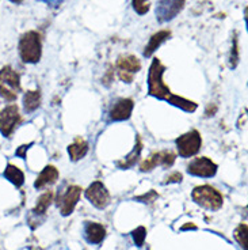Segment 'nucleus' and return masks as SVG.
Instances as JSON below:
<instances>
[{
    "instance_id": "obj_1",
    "label": "nucleus",
    "mask_w": 248,
    "mask_h": 250,
    "mask_svg": "<svg viewBox=\"0 0 248 250\" xmlns=\"http://www.w3.org/2000/svg\"><path fill=\"white\" fill-rule=\"evenodd\" d=\"M19 56L25 62L36 64L42 55V41L38 31L30 30L22 34L18 44Z\"/></svg>"
},
{
    "instance_id": "obj_2",
    "label": "nucleus",
    "mask_w": 248,
    "mask_h": 250,
    "mask_svg": "<svg viewBox=\"0 0 248 250\" xmlns=\"http://www.w3.org/2000/svg\"><path fill=\"white\" fill-rule=\"evenodd\" d=\"M166 71V67L161 64L159 59H153L152 64L149 67L148 72V94L155 97L157 100L167 101L171 97V90L163 82V74Z\"/></svg>"
},
{
    "instance_id": "obj_3",
    "label": "nucleus",
    "mask_w": 248,
    "mask_h": 250,
    "mask_svg": "<svg viewBox=\"0 0 248 250\" xmlns=\"http://www.w3.org/2000/svg\"><path fill=\"white\" fill-rule=\"evenodd\" d=\"M20 91V76L10 65L0 69V97L8 102L18 98Z\"/></svg>"
},
{
    "instance_id": "obj_4",
    "label": "nucleus",
    "mask_w": 248,
    "mask_h": 250,
    "mask_svg": "<svg viewBox=\"0 0 248 250\" xmlns=\"http://www.w3.org/2000/svg\"><path fill=\"white\" fill-rule=\"evenodd\" d=\"M191 197L195 204H198L206 209H210V211H217L224 204L223 194L210 185L194 188Z\"/></svg>"
},
{
    "instance_id": "obj_5",
    "label": "nucleus",
    "mask_w": 248,
    "mask_h": 250,
    "mask_svg": "<svg viewBox=\"0 0 248 250\" xmlns=\"http://www.w3.org/2000/svg\"><path fill=\"white\" fill-rule=\"evenodd\" d=\"M175 143H176V148H178V154L180 158H191L195 154H198V151L201 150L202 139L198 131L192 129L179 136L175 140Z\"/></svg>"
},
{
    "instance_id": "obj_6",
    "label": "nucleus",
    "mask_w": 248,
    "mask_h": 250,
    "mask_svg": "<svg viewBox=\"0 0 248 250\" xmlns=\"http://www.w3.org/2000/svg\"><path fill=\"white\" fill-rule=\"evenodd\" d=\"M119 79L124 83H132L133 75L141 69V62L133 55H121L115 62Z\"/></svg>"
},
{
    "instance_id": "obj_7",
    "label": "nucleus",
    "mask_w": 248,
    "mask_h": 250,
    "mask_svg": "<svg viewBox=\"0 0 248 250\" xmlns=\"http://www.w3.org/2000/svg\"><path fill=\"white\" fill-rule=\"evenodd\" d=\"M185 4L186 0H159L156 7V19L160 23L172 21L183 10Z\"/></svg>"
},
{
    "instance_id": "obj_8",
    "label": "nucleus",
    "mask_w": 248,
    "mask_h": 250,
    "mask_svg": "<svg viewBox=\"0 0 248 250\" xmlns=\"http://www.w3.org/2000/svg\"><path fill=\"white\" fill-rule=\"evenodd\" d=\"M19 123H20V114L17 105H8L3 110H0V132L3 136L10 138Z\"/></svg>"
},
{
    "instance_id": "obj_9",
    "label": "nucleus",
    "mask_w": 248,
    "mask_h": 250,
    "mask_svg": "<svg viewBox=\"0 0 248 250\" xmlns=\"http://www.w3.org/2000/svg\"><path fill=\"white\" fill-rule=\"evenodd\" d=\"M86 197L88 201L96 207L98 209H105L106 207L110 204V193L103 185V182L95 181L93 182L86 190Z\"/></svg>"
},
{
    "instance_id": "obj_10",
    "label": "nucleus",
    "mask_w": 248,
    "mask_h": 250,
    "mask_svg": "<svg viewBox=\"0 0 248 250\" xmlns=\"http://www.w3.org/2000/svg\"><path fill=\"white\" fill-rule=\"evenodd\" d=\"M81 196V188L77 185H71V187L61 194L58 196L57 200V207L60 208V212L62 216H69L75 211V207Z\"/></svg>"
},
{
    "instance_id": "obj_11",
    "label": "nucleus",
    "mask_w": 248,
    "mask_h": 250,
    "mask_svg": "<svg viewBox=\"0 0 248 250\" xmlns=\"http://www.w3.org/2000/svg\"><path fill=\"white\" fill-rule=\"evenodd\" d=\"M187 173L195 177H202V178H210L214 177L217 173V165L211 159L202 156V158H195L194 161L189 163L187 166Z\"/></svg>"
},
{
    "instance_id": "obj_12",
    "label": "nucleus",
    "mask_w": 248,
    "mask_h": 250,
    "mask_svg": "<svg viewBox=\"0 0 248 250\" xmlns=\"http://www.w3.org/2000/svg\"><path fill=\"white\" fill-rule=\"evenodd\" d=\"M175 154L172 151L164 150L159 151V152H155L152 155L149 156L148 159H145L141 165H140V170L141 171H151L153 170L156 166H164V167H171L175 163Z\"/></svg>"
},
{
    "instance_id": "obj_13",
    "label": "nucleus",
    "mask_w": 248,
    "mask_h": 250,
    "mask_svg": "<svg viewBox=\"0 0 248 250\" xmlns=\"http://www.w3.org/2000/svg\"><path fill=\"white\" fill-rule=\"evenodd\" d=\"M133 107H134L133 101L129 100V98H119L110 107V112H109L110 120L112 121H125V120H129L132 116V112H133Z\"/></svg>"
},
{
    "instance_id": "obj_14",
    "label": "nucleus",
    "mask_w": 248,
    "mask_h": 250,
    "mask_svg": "<svg viewBox=\"0 0 248 250\" xmlns=\"http://www.w3.org/2000/svg\"><path fill=\"white\" fill-rule=\"evenodd\" d=\"M53 197H55V193H53L52 190H48V192H45L44 194H41V196H39V199L37 200V206H36V208L30 211V218H29L30 227L33 226V223L41 225L42 219H39V218H41V216L45 218V213H46L48 208H49L50 204H52Z\"/></svg>"
},
{
    "instance_id": "obj_15",
    "label": "nucleus",
    "mask_w": 248,
    "mask_h": 250,
    "mask_svg": "<svg viewBox=\"0 0 248 250\" xmlns=\"http://www.w3.org/2000/svg\"><path fill=\"white\" fill-rule=\"evenodd\" d=\"M83 232H84V238L88 244L98 245L103 242V239L106 238V229L95 222H86Z\"/></svg>"
},
{
    "instance_id": "obj_16",
    "label": "nucleus",
    "mask_w": 248,
    "mask_h": 250,
    "mask_svg": "<svg viewBox=\"0 0 248 250\" xmlns=\"http://www.w3.org/2000/svg\"><path fill=\"white\" fill-rule=\"evenodd\" d=\"M170 37H171V31L170 30H160L157 31V33H155V34H152L151 38H149V42L147 44V46L144 48V57L152 56L156 52V49L160 48L161 45L164 44L167 40H170Z\"/></svg>"
},
{
    "instance_id": "obj_17",
    "label": "nucleus",
    "mask_w": 248,
    "mask_h": 250,
    "mask_svg": "<svg viewBox=\"0 0 248 250\" xmlns=\"http://www.w3.org/2000/svg\"><path fill=\"white\" fill-rule=\"evenodd\" d=\"M58 175H60L58 170L55 166L48 165V166H45V169L37 177V180L34 182V188L36 189H42V188L48 187V185H53L58 180Z\"/></svg>"
},
{
    "instance_id": "obj_18",
    "label": "nucleus",
    "mask_w": 248,
    "mask_h": 250,
    "mask_svg": "<svg viewBox=\"0 0 248 250\" xmlns=\"http://www.w3.org/2000/svg\"><path fill=\"white\" fill-rule=\"evenodd\" d=\"M87 152L88 143L86 140H83V139L80 138H77L74 143L68 146V154L74 162H77V161L83 159L84 156L87 155Z\"/></svg>"
},
{
    "instance_id": "obj_19",
    "label": "nucleus",
    "mask_w": 248,
    "mask_h": 250,
    "mask_svg": "<svg viewBox=\"0 0 248 250\" xmlns=\"http://www.w3.org/2000/svg\"><path fill=\"white\" fill-rule=\"evenodd\" d=\"M141 151H143V143H141L140 138H137L136 146H134L133 151H132L131 154L125 158L124 161H119V162H117V166L119 167V169H122V170L129 169V167H132V166H134L137 161H138L140 155H141Z\"/></svg>"
},
{
    "instance_id": "obj_20",
    "label": "nucleus",
    "mask_w": 248,
    "mask_h": 250,
    "mask_svg": "<svg viewBox=\"0 0 248 250\" xmlns=\"http://www.w3.org/2000/svg\"><path fill=\"white\" fill-rule=\"evenodd\" d=\"M3 175L17 188H20L25 184V174L22 173V170L18 169L17 166H14L11 163L7 165V167L6 170H4Z\"/></svg>"
},
{
    "instance_id": "obj_21",
    "label": "nucleus",
    "mask_w": 248,
    "mask_h": 250,
    "mask_svg": "<svg viewBox=\"0 0 248 250\" xmlns=\"http://www.w3.org/2000/svg\"><path fill=\"white\" fill-rule=\"evenodd\" d=\"M41 105V93L37 91H27L23 95V109L26 113L34 112Z\"/></svg>"
},
{
    "instance_id": "obj_22",
    "label": "nucleus",
    "mask_w": 248,
    "mask_h": 250,
    "mask_svg": "<svg viewBox=\"0 0 248 250\" xmlns=\"http://www.w3.org/2000/svg\"><path fill=\"white\" fill-rule=\"evenodd\" d=\"M168 104H171V105H174V106L179 107L182 110H185V112H195L197 110V104L195 102H192V101H189L186 98H182L179 95H174V94H171V97L167 100Z\"/></svg>"
},
{
    "instance_id": "obj_23",
    "label": "nucleus",
    "mask_w": 248,
    "mask_h": 250,
    "mask_svg": "<svg viewBox=\"0 0 248 250\" xmlns=\"http://www.w3.org/2000/svg\"><path fill=\"white\" fill-rule=\"evenodd\" d=\"M248 227L246 223H242V225L239 226L237 229L233 232V235H235V239L237 241V244L242 246L244 250H248Z\"/></svg>"
},
{
    "instance_id": "obj_24",
    "label": "nucleus",
    "mask_w": 248,
    "mask_h": 250,
    "mask_svg": "<svg viewBox=\"0 0 248 250\" xmlns=\"http://www.w3.org/2000/svg\"><path fill=\"white\" fill-rule=\"evenodd\" d=\"M237 62H239V44H237V33H235V37L232 40V49H230L229 56L230 68H236Z\"/></svg>"
},
{
    "instance_id": "obj_25",
    "label": "nucleus",
    "mask_w": 248,
    "mask_h": 250,
    "mask_svg": "<svg viewBox=\"0 0 248 250\" xmlns=\"http://www.w3.org/2000/svg\"><path fill=\"white\" fill-rule=\"evenodd\" d=\"M132 6L138 15H145L151 8V3L149 0H132Z\"/></svg>"
},
{
    "instance_id": "obj_26",
    "label": "nucleus",
    "mask_w": 248,
    "mask_h": 250,
    "mask_svg": "<svg viewBox=\"0 0 248 250\" xmlns=\"http://www.w3.org/2000/svg\"><path fill=\"white\" fill-rule=\"evenodd\" d=\"M132 237H133L134 244H136L138 248H141L144 245V241H145V237H147V230H145V227H143V226L137 227L136 230L132 231Z\"/></svg>"
},
{
    "instance_id": "obj_27",
    "label": "nucleus",
    "mask_w": 248,
    "mask_h": 250,
    "mask_svg": "<svg viewBox=\"0 0 248 250\" xmlns=\"http://www.w3.org/2000/svg\"><path fill=\"white\" fill-rule=\"evenodd\" d=\"M157 197H159V194L156 193L155 190L152 189V190H149L148 193H145V194H143V196H138V197H136V200L143 201V203H153V201H155Z\"/></svg>"
},
{
    "instance_id": "obj_28",
    "label": "nucleus",
    "mask_w": 248,
    "mask_h": 250,
    "mask_svg": "<svg viewBox=\"0 0 248 250\" xmlns=\"http://www.w3.org/2000/svg\"><path fill=\"white\" fill-rule=\"evenodd\" d=\"M182 180H183V175H182V173H179V171H175V173H172V174H170L166 178V181H164V184H178V182H182Z\"/></svg>"
},
{
    "instance_id": "obj_29",
    "label": "nucleus",
    "mask_w": 248,
    "mask_h": 250,
    "mask_svg": "<svg viewBox=\"0 0 248 250\" xmlns=\"http://www.w3.org/2000/svg\"><path fill=\"white\" fill-rule=\"evenodd\" d=\"M31 146H33V143L23 144V146H20L18 150H17V152H15V154H17V156H19V158H25V156H26V151L29 150Z\"/></svg>"
},
{
    "instance_id": "obj_30",
    "label": "nucleus",
    "mask_w": 248,
    "mask_h": 250,
    "mask_svg": "<svg viewBox=\"0 0 248 250\" xmlns=\"http://www.w3.org/2000/svg\"><path fill=\"white\" fill-rule=\"evenodd\" d=\"M187 229H192V230H195V229H197V227H195V225H186V226H183V227H182V231H185V230H187Z\"/></svg>"
},
{
    "instance_id": "obj_31",
    "label": "nucleus",
    "mask_w": 248,
    "mask_h": 250,
    "mask_svg": "<svg viewBox=\"0 0 248 250\" xmlns=\"http://www.w3.org/2000/svg\"><path fill=\"white\" fill-rule=\"evenodd\" d=\"M10 1H11V3H14V4H20L23 0H10Z\"/></svg>"
}]
</instances>
